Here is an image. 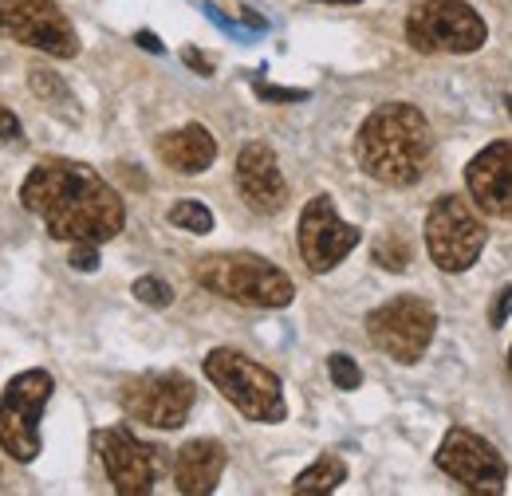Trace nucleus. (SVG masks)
Returning <instances> with one entry per match:
<instances>
[{
  "instance_id": "obj_9",
  "label": "nucleus",
  "mask_w": 512,
  "mask_h": 496,
  "mask_svg": "<svg viewBox=\"0 0 512 496\" xmlns=\"http://www.w3.org/2000/svg\"><path fill=\"white\" fill-rule=\"evenodd\" d=\"M193 378L182 371H150L127 378L119 390V406L130 422L150 430H182L193 410Z\"/></svg>"
},
{
  "instance_id": "obj_26",
  "label": "nucleus",
  "mask_w": 512,
  "mask_h": 496,
  "mask_svg": "<svg viewBox=\"0 0 512 496\" xmlns=\"http://www.w3.org/2000/svg\"><path fill=\"white\" fill-rule=\"evenodd\" d=\"M509 315H512V284L497 296V304L489 308V327H493V331H497V327H505V323H509Z\"/></svg>"
},
{
  "instance_id": "obj_14",
  "label": "nucleus",
  "mask_w": 512,
  "mask_h": 496,
  "mask_svg": "<svg viewBox=\"0 0 512 496\" xmlns=\"http://www.w3.org/2000/svg\"><path fill=\"white\" fill-rule=\"evenodd\" d=\"M465 189L481 213L512 221V142H489L477 150L465 166Z\"/></svg>"
},
{
  "instance_id": "obj_12",
  "label": "nucleus",
  "mask_w": 512,
  "mask_h": 496,
  "mask_svg": "<svg viewBox=\"0 0 512 496\" xmlns=\"http://www.w3.org/2000/svg\"><path fill=\"white\" fill-rule=\"evenodd\" d=\"M359 241H363V233L339 217V209L327 193H316L304 205L300 225H296V245H300L308 272H316V276L331 272L335 264H343L359 248Z\"/></svg>"
},
{
  "instance_id": "obj_30",
  "label": "nucleus",
  "mask_w": 512,
  "mask_h": 496,
  "mask_svg": "<svg viewBox=\"0 0 512 496\" xmlns=\"http://www.w3.org/2000/svg\"><path fill=\"white\" fill-rule=\"evenodd\" d=\"M320 4H359V0H320Z\"/></svg>"
},
{
  "instance_id": "obj_24",
  "label": "nucleus",
  "mask_w": 512,
  "mask_h": 496,
  "mask_svg": "<svg viewBox=\"0 0 512 496\" xmlns=\"http://www.w3.org/2000/svg\"><path fill=\"white\" fill-rule=\"evenodd\" d=\"M67 264H71L75 272H95V268H99V245H95V241H71Z\"/></svg>"
},
{
  "instance_id": "obj_15",
  "label": "nucleus",
  "mask_w": 512,
  "mask_h": 496,
  "mask_svg": "<svg viewBox=\"0 0 512 496\" xmlns=\"http://www.w3.org/2000/svg\"><path fill=\"white\" fill-rule=\"evenodd\" d=\"M233 178H237V193L245 197V205L260 217H276L288 205V182H284L276 150L268 142H249L237 154Z\"/></svg>"
},
{
  "instance_id": "obj_11",
  "label": "nucleus",
  "mask_w": 512,
  "mask_h": 496,
  "mask_svg": "<svg viewBox=\"0 0 512 496\" xmlns=\"http://www.w3.org/2000/svg\"><path fill=\"white\" fill-rule=\"evenodd\" d=\"M434 465L446 477H453L465 493L497 496L505 493V481H509V465L497 453V445L485 441L481 434H473V430H461V426H453L442 437V445L434 453Z\"/></svg>"
},
{
  "instance_id": "obj_18",
  "label": "nucleus",
  "mask_w": 512,
  "mask_h": 496,
  "mask_svg": "<svg viewBox=\"0 0 512 496\" xmlns=\"http://www.w3.org/2000/svg\"><path fill=\"white\" fill-rule=\"evenodd\" d=\"M343 481H347V465H343L335 453H323V457H316V461L292 481V493L296 496H327V493H335Z\"/></svg>"
},
{
  "instance_id": "obj_19",
  "label": "nucleus",
  "mask_w": 512,
  "mask_h": 496,
  "mask_svg": "<svg viewBox=\"0 0 512 496\" xmlns=\"http://www.w3.org/2000/svg\"><path fill=\"white\" fill-rule=\"evenodd\" d=\"M166 221H170L174 229H182V233H193V237L213 233V213H209V205H205V201H197V197H182V201H174V205L166 209Z\"/></svg>"
},
{
  "instance_id": "obj_27",
  "label": "nucleus",
  "mask_w": 512,
  "mask_h": 496,
  "mask_svg": "<svg viewBox=\"0 0 512 496\" xmlns=\"http://www.w3.org/2000/svg\"><path fill=\"white\" fill-rule=\"evenodd\" d=\"M24 134V126H20V119L8 111V107H0V142H16Z\"/></svg>"
},
{
  "instance_id": "obj_21",
  "label": "nucleus",
  "mask_w": 512,
  "mask_h": 496,
  "mask_svg": "<svg viewBox=\"0 0 512 496\" xmlns=\"http://www.w3.org/2000/svg\"><path fill=\"white\" fill-rule=\"evenodd\" d=\"M130 292H134V300L146 304V308H170V304H174V288H170L166 280H158V276H138Z\"/></svg>"
},
{
  "instance_id": "obj_29",
  "label": "nucleus",
  "mask_w": 512,
  "mask_h": 496,
  "mask_svg": "<svg viewBox=\"0 0 512 496\" xmlns=\"http://www.w3.org/2000/svg\"><path fill=\"white\" fill-rule=\"evenodd\" d=\"M134 44H138V48H146V52H154V56H162V44H158V36H154V32H138V36H134Z\"/></svg>"
},
{
  "instance_id": "obj_5",
  "label": "nucleus",
  "mask_w": 512,
  "mask_h": 496,
  "mask_svg": "<svg viewBox=\"0 0 512 496\" xmlns=\"http://www.w3.org/2000/svg\"><path fill=\"white\" fill-rule=\"evenodd\" d=\"M406 40L422 56H473L485 48L489 28L465 0H418L406 16Z\"/></svg>"
},
{
  "instance_id": "obj_2",
  "label": "nucleus",
  "mask_w": 512,
  "mask_h": 496,
  "mask_svg": "<svg viewBox=\"0 0 512 496\" xmlns=\"http://www.w3.org/2000/svg\"><path fill=\"white\" fill-rule=\"evenodd\" d=\"M434 154V130L422 107L414 103H383L375 107L355 134V162L379 186H418Z\"/></svg>"
},
{
  "instance_id": "obj_10",
  "label": "nucleus",
  "mask_w": 512,
  "mask_h": 496,
  "mask_svg": "<svg viewBox=\"0 0 512 496\" xmlns=\"http://www.w3.org/2000/svg\"><path fill=\"white\" fill-rule=\"evenodd\" d=\"M0 36L52 60L79 56V36L56 0H0Z\"/></svg>"
},
{
  "instance_id": "obj_22",
  "label": "nucleus",
  "mask_w": 512,
  "mask_h": 496,
  "mask_svg": "<svg viewBox=\"0 0 512 496\" xmlns=\"http://www.w3.org/2000/svg\"><path fill=\"white\" fill-rule=\"evenodd\" d=\"M327 374H331L335 390H359V386H363V371H359V363H355L351 355H343V351H335V355L327 359Z\"/></svg>"
},
{
  "instance_id": "obj_4",
  "label": "nucleus",
  "mask_w": 512,
  "mask_h": 496,
  "mask_svg": "<svg viewBox=\"0 0 512 496\" xmlns=\"http://www.w3.org/2000/svg\"><path fill=\"white\" fill-rule=\"evenodd\" d=\"M205 378L221 390V398L249 422L260 426H276L288 418V402H284V386L280 378L260 367L256 359L233 351V347H213L201 363Z\"/></svg>"
},
{
  "instance_id": "obj_13",
  "label": "nucleus",
  "mask_w": 512,
  "mask_h": 496,
  "mask_svg": "<svg viewBox=\"0 0 512 496\" xmlns=\"http://www.w3.org/2000/svg\"><path fill=\"white\" fill-rule=\"evenodd\" d=\"M95 453L107 469V481L119 496H146L158 477V449L142 445L127 426H107L95 434Z\"/></svg>"
},
{
  "instance_id": "obj_28",
  "label": "nucleus",
  "mask_w": 512,
  "mask_h": 496,
  "mask_svg": "<svg viewBox=\"0 0 512 496\" xmlns=\"http://www.w3.org/2000/svg\"><path fill=\"white\" fill-rule=\"evenodd\" d=\"M182 60L190 63L197 75H213V60H205V56H201V52H193V48H186V52H182Z\"/></svg>"
},
{
  "instance_id": "obj_7",
  "label": "nucleus",
  "mask_w": 512,
  "mask_h": 496,
  "mask_svg": "<svg viewBox=\"0 0 512 496\" xmlns=\"http://www.w3.org/2000/svg\"><path fill=\"white\" fill-rule=\"evenodd\" d=\"M489 241L485 221L457 193H442L426 213V252L442 272H465Z\"/></svg>"
},
{
  "instance_id": "obj_23",
  "label": "nucleus",
  "mask_w": 512,
  "mask_h": 496,
  "mask_svg": "<svg viewBox=\"0 0 512 496\" xmlns=\"http://www.w3.org/2000/svg\"><path fill=\"white\" fill-rule=\"evenodd\" d=\"M375 264H383L390 272H406V264H410V248L402 245V241H394V237H383L379 245H375Z\"/></svg>"
},
{
  "instance_id": "obj_17",
  "label": "nucleus",
  "mask_w": 512,
  "mask_h": 496,
  "mask_svg": "<svg viewBox=\"0 0 512 496\" xmlns=\"http://www.w3.org/2000/svg\"><path fill=\"white\" fill-rule=\"evenodd\" d=\"M154 150H158L162 166H170L174 174H186V178L205 174L217 162V138L201 123H186L178 126V130H166Z\"/></svg>"
},
{
  "instance_id": "obj_6",
  "label": "nucleus",
  "mask_w": 512,
  "mask_h": 496,
  "mask_svg": "<svg viewBox=\"0 0 512 496\" xmlns=\"http://www.w3.org/2000/svg\"><path fill=\"white\" fill-rule=\"evenodd\" d=\"M52 390L56 378L32 367L16 374L0 394V449L20 465H32L40 457V418L52 402Z\"/></svg>"
},
{
  "instance_id": "obj_1",
  "label": "nucleus",
  "mask_w": 512,
  "mask_h": 496,
  "mask_svg": "<svg viewBox=\"0 0 512 496\" xmlns=\"http://www.w3.org/2000/svg\"><path fill=\"white\" fill-rule=\"evenodd\" d=\"M20 205L36 213L56 241L107 245L127 225V205L119 189L87 162L67 158L36 162L20 186Z\"/></svg>"
},
{
  "instance_id": "obj_32",
  "label": "nucleus",
  "mask_w": 512,
  "mask_h": 496,
  "mask_svg": "<svg viewBox=\"0 0 512 496\" xmlns=\"http://www.w3.org/2000/svg\"><path fill=\"white\" fill-rule=\"evenodd\" d=\"M509 378H512V351H509Z\"/></svg>"
},
{
  "instance_id": "obj_3",
  "label": "nucleus",
  "mask_w": 512,
  "mask_h": 496,
  "mask_svg": "<svg viewBox=\"0 0 512 496\" xmlns=\"http://www.w3.org/2000/svg\"><path fill=\"white\" fill-rule=\"evenodd\" d=\"M193 280L245 308H288L296 300L292 276L256 252H209L193 264Z\"/></svg>"
},
{
  "instance_id": "obj_25",
  "label": "nucleus",
  "mask_w": 512,
  "mask_h": 496,
  "mask_svg": "<svg viewBox=\"0 0 512 496\" xmlns=\"http://www.w3.org/2000/svg\"><path fill=\"white\" fill-rule=\"evenodd\" d=\"M256 95L268 99V103H304L308 91H296V87H272V83H256Z\"/></svg>"
},
{
  "instance_id": "obj_16",
  "label": "nucleus",
  "mask_w": 512,
  "mask_h": 496,
  "mask_svg": "<svg viewBox=\"0 0 512 496\" xmlns=\"http://www.w3.org/2000/svg\"><path fill=\"white\" fill-rule=\"evenodd\" d=\"M225 465H229V453L221 441H213V437L186 441L174 457V485L186 496H209L217 489Z\"/></svg>"
},
{
  "instance_id": "obj_31",
  "label": "nucleus",
  "mask_w": 512,
  "mask_h": 496,
  "mask_svg": "<svg viewBox=\"0 0 512 496\" xmlns=\"http://www.w3.org/2000/svg\"><path fill=\"white\" fill-rule=\"evenodd\" d=\"M505 107H509V119H512V95H509V99H505Z\"/></svg>"
},
{
  "instance_id": "obj_8",
  "label": "nucleus",
  "mask_w": 512,
  "mask_h": 496,
  "mask_svg": "<svg viewBox=\"0 0 512 496\" xmlns=\"http://www.w3.org/2000/svg\"><path fill=\"white\" fill-rule=\"evenodd\" d=\"M434 331H438V311L422 296H394L367 315L371 343L402 367H414L430 351Z\"/></svg>"
},
{
  "instance_id": "obj_20",
  "label": "nucleus",
  "mask_w": 512,
  "mask_h": 496,
  "mask_svg": "<svg viewBox=\"0 0 512 496\" xmlns=\"http://www.w3.org/2000/svg\"><path fill=\"white\" fill-rule=\"evenodd\" d=\"M28 83H32V91L48 103V107H56V111H64L71 107V91H67V83L56 75V71H44V67H32L28 71Z\"/></svg>"
}]
</instances>
